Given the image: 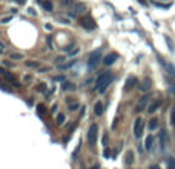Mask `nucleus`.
I'll list each match as a JSON object with an SVG mask.
<instances>
[{"label":"nucleus","instance_id":"1","mask_svg":"<svg viewBox=\"0 0 175 169\" xmlns=\"http://www.w3.org/2000/svg\"><path fill=\"white\" fill-rule=\"evenodd\" d=\"M112 80H114V75H112L111 71H105V72H101L100 75L97 77V82H95V89L98 92H105L107 89V86L112 83Z\"/></svg>","mask_w":175,"mask_h":169},{"label":"nucleus","instance_id":"2","mask_svg":"<svg viewBox=\"0 0 175 169\" xmlns=\"http://www.w3.org/2000/svg\"><path fill=\"white\" fill-rule=\"evenodd\" d=\"M97 135H98V126L94 123L89 126V131H88V143L91 148H94L97 145Z\"/></svg>","mask_w":175,"mask_h":169},{"label":"nucleus","instance_id":"3","mask_svg":"<svg viewBox=\"0 0 175 169\" xmlns=\"http://www.w3.org/2000/svg\"><path fill=\"white\" fill-rule=\"evenodd\" d=\"M143 128H145V122H143L141 117H138L135 122H134V135H135V139H140L141 137Z\"/></svg>","mask_w":175,"mask_h":169},{"label":"nucleus","instance_id":"4","mask_svg":"<svg viewBox=\"0 0 175 169\" xmlns=\"http://www.w3.org/2000/svg\"><path fill=\"white\" fill-rule=\"evenodd\" d=\"M100 60H101V52H100V49L95 51V52H92V54L89 55V62H88V63H89V68L94 69L98 63H100Z\"/></svg>","mask_w":175,"mask_h":169},{"label":"nucleus","instance_id":"5","mask_svg":"<svg viewBox=\"0 0 175 169\" xmlns=\"http://www.w3.org/2000/svg\"><path fill=\"white\" fill-rule=\"evenodd\" d=\"M149 97L151 95H143L141 99H140V101L137 103V106H135V112H141V111H145L146 108H147V103H149Z\"/></svg>","mask_w":175,"mask_h":169},{"label":"nucleus","instance_id":"6","mask_svg":"<svg viewBox=\"0 0 175 169\" xmlns=\"http://www.w3.org/2000/svg\"><path fill=\"white\" fill-rule=\"evenodd\" d=\"M161 105H163V101H161L160 99H157V100H152L149 105H147V108H146V111L149 114H152V112H155V111H158L160 108H161Z\"/></svg>","mask_w":175,"mask_h":169},{"label":"nucleus","instance_id":"7","mask_svg":"<svg viewBox=\"0 0 175 169\" xmlns=\"http://www.w3.org/2000/svg\"><path fill=\"white\" fill-rule=\"evenodd\" d=\"M117 59H118V55H117L115 52H111V54H107L105 59H103V63H105L106 66H111L117 62Z\"/></svg>","mask_w":175,"mask_h":169},{"label":"nucleus","instance_id":"8","mask_svg":"<svg viewBox=\"0 0 175 169\" xmlns=\"http://www.w3.org/2000/svg\"><path fill=\"white\" fill-rule=\"evenodd\" d=\"M161 65L164 66L166 72H168L170 77H175V66H174L172 63H168V62H163V60H161Z\"/></svg>","mask_w":175,"mask_h":169},{"label":"nucleus","instance_id":"9","mask_svg":"<svg viewBox=\"0 0 175 169\" xmlns=\"http://www.w3.org/2000/svg\"><path fill=\"white\" fill-rule=\"evenodd\" d=\"M82 26L86 29H95V23H94V20L91 17H86V19L82 20Z\"/></svg>","mask_w":175,"mask_h":169},{"label":"nucleus","instance_id":"10","mask_svg":"<svg viewBox=\"0 0 175 169\" xmlns=\"http://www.w3.org/2000/svg\"><path fill=\"white\" fill-rule=\"evenodd\" d=\"M137 84V77H134V75H131V77H128L126 80V84H124V89H132L134 86Z\"/></svg>","mask_w":175,"mask_h":169},{"label":"nucleus","instance_id":"11","mask_svg":"<svg viewBox=\"0 0 175 169\" xmlns=\"http://www.w3.org/2000/svg\"><path fill=\"white\" fill-rule=\"evenodd\" d=\"M154 137H152V135H147L146 137V141H145V149L146 151H151L152 149V146H154Z\"/></svg>","mask_w":175,"mask_h":169},{"label":"nucleus","instance_id":"12","mask_svg":"<svg viewBox=\"0 0 175 169\" xmlns=\"http://www.w3.org/2000/svg\"><path fill=\"white\" fill-rule=\"evenodd\" d=\"M103 111H105V109H103V103H101V101H97L95 106H94V112H95V115H97V117H100V115L103 114Z\"/></svg>","mask_w":175,"mask_h":169},{"label":"nucleus","instance_id":"13","mask_svg":"<svg viewBox=\"0 0 175 169\" xmlns=\"http://www.w3.org/2000/svg\"><path fill=\"white\" fill-rule=\"evenodd\" d=\"M124 162H126L128 166H131V164L134 163V151H128L126 157H124Z\"/></svg>","mask_w":175,"mask_h":169},{"label":"nucleus","instance_id":"14","mask_svg":"<svg viewBox=\"0 0 175 169\" xmlns=\"http://www.w3.org/2000/svg\"><path fill=\"white\" fill-rule=\"evenodd\" d=\"M160 141H161V146H166V143H168V132H166L164 129H161L160 132Z\"/></svg>","mask_w":175,"mask_h":169},{"label":"nucleus","instance_id":"15","mask_svg":"<svg viewBox=\"0 0 175 169\" xmlns=\"http://www.w3.org/2000/svg\"><path fill=\"white\" fill-rule=\"evenodd\" d=\"M164 42L168 43V46H169V51H170V52H174V51H175V45H174L172 39H170L169 35H164Z\"/></svg>","mask_w":175,"mask_h":169},{"label":"nucleus","instance_id":"16","mask_svg":"<svg viewBox=\"0 0 175 169\" xmlns=\"http://www.w3.org/2000/svg\"><path fill=\"white\" fill-rule=\"evenodd\" d=\"M74 11H75V14H80V12H84L86 11V5L84 3H77L74 8Z\"/></svg>","mask_w":175,"mask_h":169},{"label":"nucleus","instance_id":"17","mask_svg":"<svg viewBox=\"0 0 175 169\" xmlns=\"http://www.w3.org/2000/svg\"><path fill=\"white\" fill-rule=\"evenodd\" d=\"M149 129H151V131L158 129V118H152V120H149Z\"/></svg>","mask_w":175,"mask_h":169},{"label":"nucleus","instance_id":"18","mask_svg":"<svg viewBox=\"0 0 175 169\" xmlns=\"http://www.w3.org/2000/svg\"><path fill=\"white\" fill-rule=\"evenodd\" d=\"M9 59L11 60H23V54H20V52H11Z\"/></svg>","mask_w":175,"mask_h":169},{"label":"nucleus","instance_id":"19","mask_svg":"<svg viewBox=\"0 0 175 169\" xmlns=\"http://www.w3.org/2000/svg\"><path fill=\"white\" fill-rule=\"evenodd\" d=\"M25 65L28 66V68H39V66H40L39 62H32V60H26Z\"/></svg>","mask_w":175,"mask_h":169},{"label":"nucleus","instance_id":"20","mask_svg":"<svg viewBox=\"0 0 175 169\" xmlns=\"http://www.w3.org/2000/svg\"><path fill=\"white\" fill-rule=\"evenodd\" d=\"M0 72H2L3 75H5L6 78H9V80H12L14 83H17V82H16V78H14V75H12V74H9V72H6V71L3 69V68H0Z\"/></svg>","mask_w":175,"mask_h":169},{"label":"nucleus","instance_id":"21","mask_svg":"<svg viewBox=\"0 0 175 169\" xmlns=\"http://www.w3.org/2000/svg\"><path fill=\"white\" fill-rule=\"evenodd\" d=\"M141 89H143V91L151 89V80H149V78H146L145 82H143V84H141Z\"/></svg>","mask_w":175,"mask_h":169},{"label":"nucleus","instance_id":"22","mask_svg":"<svg viewBox=\"0 0 175 169\" xmlns=\"http://www.w3.org/2000/svg\"><path fill=\"white\" fill-rule=\"evenodd\" d=\"M65 114H58L57 115V118H55V122H57V124H63L65 123Z\"/></svg>","mask_w":175,"mask_h":169},{"label":"nucleus","instance_id":"23","mask_svg":"<svg viewBox=\"0 0 175 169\" xmlns=\"http://www.w3.org/2000/svg\"><path fill=\"white\" fill-rule=\"evenodd\" d=\"M168 169H175V160L168 158Z\"/></svg>","mask_w":175,"mask_h":169},{"label":"nucleus","instance_id":"24","mask_svg":"<svg viewBox=\"0 0 175 169\" xmlns=\"http://www.w3.org/2000/svg\"><path fill=\"white\" fill-rule=\"evenodd\" d=\"M43 8L46 11H52V3L51 2H43Z\"/></svg>","mask_w":175,"mask_h":169},{"label":"nucleus","instance_id":"25","mask_svg":"<svg viewBox=\"0 0 175 169\" xmlns=\"http://www.w3.org/2000/svg\"><path fill=\"white\" fill-rule=\"evenodd\" d=\"M61 5H63V6H72L74 5V0H61Z\"/></svg>","mask_w":175,"mask_h":169},{"label":"nucleus","instance_id":"26","mask_svg":"<svg viewBox=\"0 0 175 169\" xmlns=\"http://www.w3.org/2000/svg\"><path fill=\"white\" fill-rule=\"evenodd\" d=\"M11 19H12L11 16H8V17H3V19H0V23H2V25H5V23H8V22H11Z\"/></svg>","mask_w":175,"mask_h":169},{"label":"nucleus","instance_id":"27","mask_svg":"<svg viewBox=\"0 0 175 169\" xmlns=\"http://www.w3.org/2000/svg\"><path fill=\"white\" fill-rule=\"evenodd\" d=\"M74 84L72 83H68V82H66V83H63V89H74Z\"/></svg>","mask_w":175,"mask_h":169},{"label":"nucleus","instance_id":"28","mask_svg":"<svg viewBox=\"0 0 175 169\" xmlns=\"http://www.w3.org/2000/svg\"><path fill=\"white\" fill-rule=\"evenodd\" d=\"M55 63H57V65H63V63H65V57H57V59H55Z\"/></svg>","mask_w":175,"mask_h":169},{"label":"nucleus","instance_id":"29","mask_svg":"<svg viewBox=\"0 0 175 169\" xmlns=\"http://www.w3.org/2000/svg\"><path fill=\"white\" fill-rule=\"evenodd\" d=\"M77 108H80V105L77 103V101H75L74 105H71V106H69V111H77Z\"/></svg>","mask_w":175,"mask_h":169},{"label":"nucleus","instance_id":"30","mask_svg":"<svg viewBox=\"0 0 175 169\" xmlns=\"http://www.w3.org/2000/svg\"><path fill=\"white\" fill-rule=\"evenodd\" d=\"M105 157H106V158H109V157H111V151L107 149V148L105 149Z\"/></svg>","mask_w":175,"mask_h":169},{"label":"nucleus","instance_id":"31","mask_svg":"<svg viewBox=\"0 0 175 169\" xmlns=\"http://www.w3.org/2000/svg\"><path fill=\"white\" fill-rule=\"evenodd\" d=\"M103 145H105V146H107V135H106V134L103 135Z\"/></svg>","mask_w":175,"mask_h":169},{"label":"nucleus","instance_id":"32","mask_svg":"<svg viewBox=\"0 0 175 169\" xmlns=\"http://www.w3.org/2000/svg\"><path fill=\"white\" fill-rule=\"evenodd\" d=\"M43 111H45V106L39 105V112H40V114H43Z\"/></svg>","mask_w":175,"mask_h":169},{"label":"nucleus","instance_id":"33","mask_svg":"<svg viewBox=\"0 0 175 169\" xmlns=\"http://www.w3.org/2000/svg\"><path fill=\"white\" fill-rule=\"evenodd\" d=\"M28 11H29V14H31V16H35V11L32 9V8H29V9H28Z\"/></svg>","mask_w":175,"mask_h":169},{"label":"nucleus","instance_id":"34","mask_svg":"<svg viewBox=\"0 0 175 169\" xmlns=\"http://www.w3.org/2000/svg\"><path fill=\"white\" fill-rule=\"evenodd\" d=\"M149 169H161V168H160V166H158V164H154V166H151V168H149Z\"/></svg>","mask_w":175,"mask_h":169},{"label":"nucleus","instance_id":"35","mask_svg":"<svg viewBox=\"0 0 175 169\" xmlns=\"http://www.w3.org/2000/svg\"><path fill=\"white\" fill-rule=\"evenodd\" d=\"M17 3H20V5H25V3H26V0H17Z\"/></svg>","mask_w":175,"mask_h":169},{"label":"nucleus","instance_id":"36","mask_svg":"<svg viewBox=\"0 0 175 169\" xmlns=\"http://www.w3.org/2000/svg\"><path fill=\"white\" fill-rule=\"evenodd\" d=\"M172 123L175 124V111H174V112H172Z\"/></svg>","mask_w":175,"mask_h":169},{"label":"nucleus","instance_id":"37","mask_svg":"<svg viewBox=\"0 0 175 169\" xmlns=\"http://www.w3.org/2000/svg\"><path fill=\"white\" fill-rule=\"evenodd\" d=\"M3 49H5V45H3L2 42H0V51H3Z\"/></svg>","mask_w":175,"mask_h":169},{"label":"nucleus","instance_id":"38","mask_svg":"<svg viewBox=\"0 0 175 169\" xmlns=\"http://www.w3.org/2000/svg\"><path fill=\"white\" fill-rule=\"evenodd\" d=\"M91 169H100V166H98V164H95V166H92Z\"/></svg>","mask_w":175,"mask_h":169},{"label":"nucleus","instance_id":"39","mask_svg":"<svg viewBox=\"0 0 175 169\" xmlns=\"http://www.w3.org/2000/svg\"><path fill=\"white\" fill-rule=\"evenodd\" d=\"M138 2H141L143 5H146V0H138Z\"/></svg>","mask_w":175,"mask_h":169}]
</instances>
